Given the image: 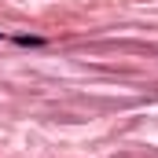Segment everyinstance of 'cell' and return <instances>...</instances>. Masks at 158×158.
Masks as SVG:
<instances>
[{
	"label": "cell",
	"mask_w": 158,
	"mask_h": 158,
	"mask_svg": "<svg viewBox=\"0 0 158 158\" xmlns=\"http://www.w3.org/2000/svg\"><path fill=\"white\" fill-rule=\"evenodd\" d=\"M0 40H4V37H0Z\"/></svg>",
	"instance_id": "6da1fadb"
}]
</instances>
